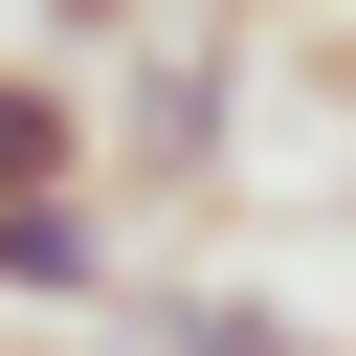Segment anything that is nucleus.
I'll return each instance as SVG.
<instances>
[{
  "label": "nucleus",
  "mask_w": 356,
  "mask_h": 356,
  "mask_svg": "<svg viewBox=\"0 0 356 356\" xmlns=\"http://www.w3.org/2000/svg\"><path fill=\"white\" fill-rule=\"evenodd\" d=\"M0 312H134V200H0Z\"/></svg>",
  "instance_id": "obj_1"
},
{
  "label": "nucleus",
  "mask_w": 356,
  "mask_h": 356,
  "mask_svg": "<svg viewBox=\"0 0 356 356\" xmlns=\"http://www.w3.org/2000/svg\"><path fill=\"white\" fill-rule=\"evenodd\" d=\"M111 356H334L289 289H222V267H178V289H134L111 312Z\"/></svg>",
  "instance_id": "obj_2"
},
{
  "label": "nucleus",
  "mask_w": 356,
  "mask_h": 356,
  "mask_svg": "<svg viewBox=\"0 0 356 356\" xmlns=\"http://www.w3.org/2000/svg\"><path fill=\"white\" fill-rule=\"evenodd\" d=\"M89 178H111L89 89H67V67H0V200H89Z\"/></svg>",
  "instance_id": "obj_3"
},
{
  "label": "nucleus",
  "mask_w": 356,
  "mask_h": 356,
  "mask_svg": "<svg viewBox=\"0 0 356 356\" xmlns=\"http://www.w3.org/2000/svg\"><path fill=\"white\" fill-rule=\"evenodd\" d=\"M134 178H222V44L134 67Z\"/></svg>",
  "instance_id": "obj_4"
},
{
  "label": "nucleus",
  "mask_w": 356,
  "mask_h": 356,
  "mask_svg": "<svg viewBox=\"0 0 356 356\" xmlns=\"http://www.w3.org/2000/svg\"><path fill=\"white\" fill-rule=\"evenodd\" d=\"M334 111H356V44H334Z\"/></svg>",
  "instance_id": "obj_5"
},
{
  "label": "nucleus",
  "mask_w": 356,
  "mask_h": 356,
  "mask_svg": "<svg viewBox=\"0 0 356 356\" xmlns=\"http://www.w3.org/2000/svg\"><path fill=\"white\" fill-rule=\"evenodd\" d=\"M178 22H245V0H178Z\"/></svg>",
  "instance_id": "obj_6"
}]
</instances>
